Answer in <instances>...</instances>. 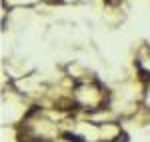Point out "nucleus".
<instances>
[{"mask_svg": "<svg viewBox=\"0 0 150 142\" xmlns=\"http://www.w3.org/2000/svg\"><path fill=\"white\" fill-rule=\"evenodd\" d=\"M126 140H128V136L124 134V132H122V134H120V136L116 138V142H126Z\"/></svg>", "mask_w": 150, "mask_h": 142, "instance_id": "obj_3", "label": "nucleus"}, {"mask_svg": "<svg viewBox=\"0 0 150 142\" xmlns=\"http://www.w3.org/2000/svg\"><path fill=\"white\" fill-rule=\"evenodd\" d=\"M38 110H40V108H38V106H32V108H30V110H28V114H26V118H30L32 114H36V112H38Z\"/></svg>", "mask_w": 150, "mask_h": 142, "instance_id": "obj_2", "label": "nucleus"}, {"mask_svg": "<svg viewBox=\"0 0 150 142\" xmlns=\"http://www.w3.org/2000/svg\"><path fill=\"white\" fill-rule=\"evenodd\" d=\"M62 138H66L68 142H84V138H82V136L72 134V132H62Z\"/></svg>", "mask_w": 150, "mask_h": 142, "instance_id": "obj_1", "label": "nucleus"}, {"mask_svg": "<svg viewBox=\"0 0 150 142\" xmlns=\"http://www.w3.org/2000/svg\"><path fill=\"white\" fill-rule=\"evenodd\" d=\"M108 4H118V0H106Z\"/></svg>", "mask_w": 150, "mask_h": 142, "instance_id": "obj_4", "label": "nucleus"}]
</instances>
